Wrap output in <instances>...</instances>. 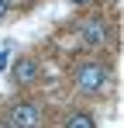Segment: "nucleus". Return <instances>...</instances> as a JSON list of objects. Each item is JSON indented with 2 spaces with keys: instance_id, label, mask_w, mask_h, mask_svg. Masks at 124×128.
I'll return each mask as SVG.
<instances>
[{
  "instance_id": "obj_1",
  "label": "nucleus",
  "mask_w": 124,
  "mask_h": 128,
  "mask_svg": "<svg viewBox=\"0 0 124 128\" xmlns=\"http://www.w3.org/2000/svg\"><path fill=\"white\" fill-rule=\"evenodd\" d=\"M110 80V66L107 62H97V59H86V62H76L72 66V83L79 94H100Z\"/></svg>"
},
{
  "instance_id": "obj_2",
  "label": "nucleus",
  "mask_w": 124,
  "mask_h": 128,
  "mask_svg": "<svg viewBox=\"0 0 124 128\" xmlns=\"http://www.w3.org/2000/svg\"><path fill=\"white\" fill-rule=\"evenodd\" d=\"M45 114L35 100H17V104L7 111V125L10 128H41Z\"/></svg>"
},
{
  "instance_id": "obj_3",
  "label": "nucleus",
  "mask_w": 124,
  "mask_h": 128,
  "mask_svg": "<svg viewBox=\"0 0 124 128\" xmlns=\"http://www.w3.org/2000/svg\"><path fill=\"white\" fill-rule=\"evenodd\" d=\"M76 31H79L83 45H90V48H100V45L110 42V28H107V21H103V18H83Z\"/></svg>"
},
{
  "instance_id": "obj_4",
  "label": "nucleus",
  "mask_w": 124,
  "mask_h": 128,
  "mask_svg": "<svg viewBox=\"0 0 124 128\" xmlns=\"http://www.w3.org/2000/svg\"><path fill=\"white\" fill-rule=\"evenodd\" d=\"M38 62L31 59V56H17L14 59V66H10V80H14V86H31L35 80H38Z\"/></svg>"
},
{
  "instance_id": "obj_5",
  "label": "nucleus",
  "mask_w": 124,
  "mask_h": 128,
  "mask_svg": "<svg viewBox=\"0 0 124 128\" xmlns=\"http://www.w3.org/2000/svg\"><path fill=\"white\" fill-rule=\"evenodd\" d=\"M65 128H97V118L90 111H72L65 118Z\"/></svg>"
},
{
  "instance_id": "obj_6",
  "label": "nucleus",
  "mask_w": 124,
  "mask_h": 128,
  "mask_svg": "<svg viewBox=\"0 0 124 128\" xmlns=\"http://www.w3.org/2000/svg\"><path fill=\"white\" fill-rule=\"evenodd\" d=\"M7 7H10V4H7V0H0V21L7 18Z\"/></svg>"
},
{
  "instance_id": "obj_7",
  "label": "nucleus",
  "mask_w": 124,
  "mask_h": 128,
  "mask_svg": "<svg viewBox=\"0 0 124 128\" xmlns=\"http://www.w3.org/2000/svg\"><path fill=\"white\" fill-rule=\"evenodd\" d=\"M69 4H76V7H83V4H90V0H69Z\"/></svg>"
}]
</instances>
